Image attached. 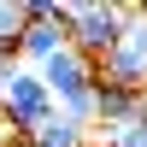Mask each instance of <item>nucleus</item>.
Masks as SVG:
<instances>
[{
  "label": "nucleus",
  "mask_w": 147,
  "mask_h": 147,
  "mask_svg": "<svg viewBox=\"0 0 147 147\" xmlns=\"http://www.w3.org/2000/svg\"><path fill=\"white\" fill-rule=\"evenodd\" d=\"M35 71L47 77V88L59 94L65 112H77V118H88V124H94V82H100V59H88L77 41H65L53 59H41Z\"/></svg>",
  "instance_id": "1"
},
{
  "label": "nucleus",
  "mask_w": 147,
  "mask_h": 147,
  "mask_svg": "<svg viewBox=\"0 0 147 147\" xmlns=\"http://www.w3.org/2000/svg\"><path fill=\"white\" fill-rule=\"evenodd\" d=\"M6 141H12V129H6V118H0V147H6Z\"/></svg>",
  "instance_id": "13"
},
{
  "label": "nucleus",
  "mask_w": 147,
  "mask_h": 147,
  "mask_svg": "<svg viewBox=\"0 0 147 147\" xmlns=\"http://www.w3.org/2000/svg\"><path fill=\"white\" fill-rule=\"evenodd\" d=\"M24 12H30V18H71L65 0H24Z\"/></svg>",
  "instance_id": "10"
},
{
  "label": "nucleus",
  "mask_w": 147,
  "mask_h": 147,
  "mask_svg": "<svg viewBox=\"0 0 147 147\" xmlns=\"http://www.w3.org/2000/svg\"><path fill=\"white\" fill-rule=\"evenodd\" d=\"M124 18H129L124 0H106V6H94V12H77V18H71V41L88 59H106L118 47V35H124Z\"/></svg>",
  "instance_id": "4"
},
{
  "label": "nucleus",
  "mask_w": 147,
  "mask_h": 147,
  "mask_svg": "<svg viewBox=\"0 0 147 147\" xmlns=\"http://www.w3.org/2000/svg\"><path fill=\"white\" fill-rule=\"evenodd\" d=\"M35 141L41 147H88L94 141V124L77 112H65V106H53V112L41 118V129H35Z\"/></svg>",
  "instance_id": "6"
},
{
  "label": "nucleus",
  "mask_w": 147,
  "mask_h": 147,
  "mask_svg": "<svg viewBox=\"0 0 147 147\" xmlns=\"http://www.w3.org/2000/svg\"><path fill=\"white\" fill-rule=\"evenodd\" d=\"M18 41H24V65H41L71 41V18H30Z\"/></svg>",
  "instance_id": "5"
},
{
  "label": "nucleus",
  "mask_w": 147,
  "mask_h": 147,
  "mask_svg": "<svg viewBox=\"0 0 147 147\" xmlns=\"http://www.w3.org/2000/svg\"><path fill=\"white\" fill-rule=\"evenodd\" d=\"M6 147H35V136H12V141H6Z\"/></svg>",
  "instance_id": "12"
},
{
  "label": "nucleus",
  "mask_w": 147,
  "mask_h": 147,
  "mask_svg": "<svg viewBox=\"0 0 147 147\" xmlns=\"http://www.w3.org/2000/svg\"><path fill=\"white\" fill-rule=\"evenodd\" d=\"M100 82H124V88H147V6H129L118 47L100 59Z\"/></svg>",
  "instance_id": "3"
},
{
  "label": "nucleus",
  "mask_w": 147,
  "mask_h": 147,
  "mask_svg": "<svg viewBox=\"0 0 147 147\" xmlns=\"http://www.w3.org/2000/svg\"><path fill=\"white\" fill-rule=\"evenodd\" d=\"M94 147H147V118H124V124H94Z\"/></svg>",
  "instance_id": "8"
},
{
  "label": "nucleus",
  "mask_w": 147,
  "mask_h": 147,
  "mask_svg": "<svg viewBox=\"0 0 147 147\" xmlns=\"http://www.w3.org/2000/svg\"><path fill=\"white\" fill-rule=\"evenodd\" d=\"M94 6H106V0H65V12L77 18V12H94Z\"/></svg>",
  "instance_id": "11"
},
{
  "label": "nucleus",
  "mask_w": 147,
  "mask_h": 147,
  "mask_svg": "<svg viewBox=\"0 0 147 147\" xmlns=\"http://www.w3.org/2000/svg\"><path fill=\"white\" fill-rule=\"evenodd\" d=\"M24 24H30L24 0H0V35H24Z\"/></svg>",
  "instance_id": "9"
},
{
  "label": "nucleus",
  "mask_w": 147,
  "mask_h": 147,
  "mask_svg": "<svg viewBox=\"0 0 147 147\" xmlns=\"http://www.w3.org/2000/svg\"><path fill=\"white\" fill-rule=\"evenodd\" d=\"M141 112V88H124V82H94V124H124V118Z\"/></svg>",
  "instance_id": "7"
},
{
  "label": "nucleus",
  "mask_w": 147,
  "mask_h": 147,
  "mask_svg": "<svg viewBox=\"0 0 147 147\" xmlns=\"http://www.w3.org/2000/svg\"><path fill=\"white\" fill-rule=\"evenodd\" d=\"M136 6H147V0H136Z\"/></svg>",
  "instance_id": "14"
},
{
  "label": "nucleus",
  "mask_w": 147,
  "mask_h": 147,
  "mask_svg": "<svg viewBox=\"0 0 147 147\" xmlns=\"http://www.w3.org/2000/svg\"><path fill=\"white\" fill-rule=\"evenodd\" d=\"M88 147H94V141H88Z\"/></svg>",
  "instance_id": "16"
},
{
  "label": "nucleus",
  "mask_w": 147,
  "mask_h": 147,
  "mask_svg": "<svg viewBox=\"0 0 147 147\" xmlns=\"http://www.w3.org/2000/svg\"><path fill=\"white\" fill-rule=\"evenodd\" d=\"M35 147H41V141H35Z\"/></svg>",
  "instance_id": "15"
},
{
  "label": "nucleus",
  "mask_w": 147,
  "mask_h": 147,
  "mask_svg": "<svg viewBox=\"0 0 147 147\" xmlns=\"http://www.w3.org/2000/svg\"><path fill=\"white\" fill-rule=\"evenodd\" d=\"M53 106H59V94L47 88V77H41L35 65H18L6 82H0V118H6L12 136H35Z\"/></svg>",
  "instance_id": "2"
}]
</instances>
